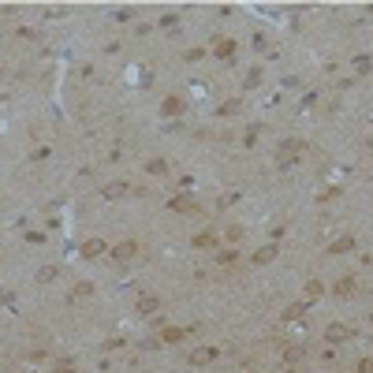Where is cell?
<instances>
[{"mask_svg":"<svg viewBox=\"0 0 373 373\" xmlns=\"http://www.w3.org/2000/svg\"><path fill=\"white\" fill-rule=\"evenodd\" d=\"M351 246H355V235H339V239H336V243H332V246H329V254H347Z\"/></svg>","mask_w":373,"mask_h":373,"instance_id":"277c9868","label":"cell"},{"mask_svg":"<svg viewBox=\"0 0 373 373\" xmlns=\"http://www.w3.org/2000/svg\"><path fill=\"white\" fill-rule=\"evenodd\" d=\"M321 295H325V288L317 280H310V284H306V298H321Z\"/></svg>","mask_w":373,"mask_h":373,"instance_id":"8fae6325","label":"cell"},{"mask_svg":"<svg viewBox=\"0 0 373 373\" xmlns=\"http://www.w3.org/2000/svg\"><path fill=\"white\" fill-rule=\"evenodd\" d=\"M272 258H276V246H261V250L254 254V265H269Z\"/></svg>","mask_w":373,"mask_h":373,"instance_id":"52a82bcc","label":"cell"},{"mask_svg":"<svg viewBox=\"0 0 373 373\" xmlns=\"http://www.w3.org/2000/svg\"><path fill=\"white\" fill-rule=\"evenodd\" d=\"M135 250H138V246H135V243L127 239V243L112 246V258H116V261H131V258H135Z\"/></svg>","mask_w":373,"mask_h":373,"instance_id":"7a4b0ae2","label":"cell"},{"mask_svg":"<svg viewBox=\"0 0 373 373\" xmlns=\"http://www.w3.org/2000/svg\"><path fill=\"white\" fill-rule=\"evenodd\" d=\"M358 373H373V355H370V358H362V362H358Z\"/></svg>","mask_w":373,"mask_h":373,"instance_id":"d6986e66","label":"cell"},{"mask_svg":"<svg viewBox=\"0 0 373 373\" xmlns=\"http://www.w3.org/2000/svg\"><path fill=\"white\" fill-rule=\"evenodd\" d=\"M146 172H149V176H164V161H149Z\"/></svg>","mask_w":373,"mask_h":373,"instance_id":"2e32d148","label":"cell"},{"mask_svg":"<svg viewBox=\"0 0 373 373\" xmlns=\"http://www.w3.org/2000/svg\"><path fill=\"white\" fill-rule=\"evenodd\" d=\"M213 358H217V347H198V351H190V366H209Z\"/></svg>","mask_w":373,"mask_h":373,"instance_id":"6da1fadb","label":"cell"},{"mask_svg":"<svg viewBox=\"0 0 373 373\" xmlns=\"http://www.w3.org/2000/svg\"><path fill=\"white\" fill-rule=\"evenodd\" d=\"M295 153H298V142H291V138H288V142L280 146V161L288 164V161H291V157H295Z\"/></svg>","mask_w":373,"mask_h":373,"instance_id":"ba28073f","label":"cell"},{"mask_svg":"<svg viewBox=\"0 0 373 373\" xmlns=\"http://www.w3.org/2000/svg\"><path fill=\"white\" fill-rule=\"evenodd\" d=\"M172 209H190V198H172Z\"/></svg>","mask_w":373,"mask_h":373,"instance_id":"ffe728a7","label":"cell"},{"mask_svg":"<svg viewBox=\"0 0 373 373\" xmlns=\"http://www.w3.org/2000/svg\"><path fill=\"white\" fill-rule=\"evenodd\" d=\"M231 52H235V45H231V41H221V45H217V56H221V60H228Z\"/></svg>","mask_w":373,"mask_h":373,"instance_id":"5bb4252c","label":"cell"},{"mask_svg":"<svg viewBox=\"0 0 373 373\" xmlns=\"http://www.w3.org/2000/svg\"><path fill=\"white\" fill-rule=\"evenodd\" d=\"M355 288H358V280H355V276H343V280L336 284V295L347 298V295H355Z\"/></svg>","mask_w":373,"mask_h":373,"instance_id":"8992f818","label":"cell"},{"mask_svg":"<svg viewBox=\"0 0 373 373\" xmlns=\"http://www.w3.org/2000/svg\"><path fill=\"white\" fill-rule=\"evenodd\" d=\"M127 194V186L123 183H112V186H105V198H123Z\"/></svg>","mask_w":373,"mask_h":373,"instance_id":"30bf717a","label":"cell"},{"mask_svg":"<svg viewBox=\"0 0 373 373\" xmlns=\"http://www.w3.org/2000/svg\"><path fill=\"white\" fill-rule=\"evenodd\" d=\"M82 254L86 258H101L105 254V243H101V239H86V243H82Z\"/></svg>","mask_w":373,"mask_h":373,"instance_id":"5b68a950","label":"cell"},{"mask_svg":"<svg viewBox=\"0 0 373 373\" xmlns=\"http://www.w3.org/2000/svg\"><path fill=\"white\" fill-rule=\"evenodd\" d=\"M284 373H295V370H284Z\"/></svg>","mask_w":373,"mask_h":373,"instance_id":"7402d4cb","label":"cell"},{"mask_svg":"<svg viewBox=\"0 0 373 373\" xmlns=\"http://www.w3.org/2000/svg\"><path fill=\"white\" fill-rule=\"evenodd\" d=\"M157 310V295H142L138 298V314H153Z\"/></svg>","mask_w":373,"mask_h":373,"instance_id":"9c48e42d","label":"cell"},{"mask_svg":"<svg viewBox=\"0 0 373 373\" xmlns=\"http://www.w3.org/2000/svg\"><path fill=\"white\" fill-rule=\"evenodd\" d=\"M179 112H183V105H179L176 97H168V101H164V116H179Z\"/></svg>","mask_w":373,"mask_h":373,"instance_id":"7c38bea8","label":"cell"},{"mask_svg":"<svg viewBox=\"0 0 373 373\" xmlns=\"http://www.w3.org/2000/svg\"><path fill=\"white\" fill-rule=\"evenodd\" d=\"M343 339H351L347 325H329V343H343Z\"/></svg>","mask_w":373,"mask_h":373,"instance_id":"3957f363","label":"cell"},{"mask_svg":"<svg viewBox=\"0 0 373 373\" xmlns=\"http://www.w3.org/2000/svg\"><path fill=\"white\" fill-rule=\"evenodd\" d=\"M37 280H41V284H49V280H56V269H52V265H45V269H37Z\"/></svg>","mask_w":373,"mask_h":373,"instance_id":"4fadbf2b","label":"cell"},{"mask_svg":"<svg viewBox=\"0 0 373 373\" xmlns=\"http://www.w3.org/2000/svg\"><path fill=\"white\" fill-rule=\"evenodd\" d=\"M213 243H217V239H213V231H209V235H198V239H194V246H213Z\"/></svg>","mask_w":373,"mask_h":373,"instance_id":"ac0fdd59","label":"cell"},{"mask_svg":"<svg viewBox=\"0 0 373 373\" xmlns=\"http://www.w3.org/2000/svg\"><path fill=\"white\" fill-rule=\"evenodd\" d=\"M370 321H373V314H370Z\"/></svg>","mask_w":373,"mask_h":373,"instance_id":"603a6c76","label":"cell"},{"mask_svg":"<svg viewBox=\"0 0 373 373\" xmlns=\"http://www.w3.org/2000/svg\"><path fill=\"white\" fill-rule=\"evenodd\" d=\"M302 314H306V306H302V302H298V306H291L288 314H284V321H295V317H302Z\"/></svg>","mask_w":373,"mask_h":373,"instance_id":"9a60e30c","label":"cell"},{"mask_svg":"<svg viewBox=\"0 0 373 373\" xmlns=\"http://www.w3.org/2000/svg\"><path fill=\"white\" fill-rule=\"evenodd\" d=\"M56 373H75V370H71V366H56Z\"/></svg>","mask_w":373,"mask_h":373,"instance_id":"44dd1931","label":"cell"},{"mask_svg":"<svg viewBox=\"0 0 373 373\" xmlns=\"http://www.w3.org/2000/svg\"><path fill=\"white\" fill-rule=\"evenodd\" d=\"M179 336H183V332H179V329H164V336H161V339H164V343H176Z\"/></svg>","mask_w":373,"mask_h":373,"instance_id":"e0dca14e","label":"cell"}]
</instances>
